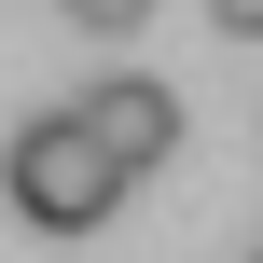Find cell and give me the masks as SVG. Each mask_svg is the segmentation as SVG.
I'll return each instance as SVG.
<instances>
[{
  "label": "cell",
  "instance_id": "1",
  "mask_svg": "<svg viewBox=\"0 0 263 263\" xmlns=\"http://www.w3.org/2000/svg\"><path fill=\"white\" fill-rule=\"evenodd\" d=\"M14 208H28L42 236H97V222L125 208V166L97 153V125H83V111H42V125L14 139Z\"/></svg>",
  "mask_w": 263,
  "mask_h": 263
},
{
  "label": "cell",
  "instance_id": "2",
  "mask_svg": "<svg viewBox=\"0 0 263 263\" xmlns=\"http://www.w3.org/2000/svg\"><path fill=\"white\" fill-rule=\"evenodd\" d=\"M69 111H83V125H97V153H111V166H125V180H139V166H166V153H180V97H166V83H139V69H111V83H83V97H69Z\"/></svg>",
  "mask_w": 263,
  "mask_h": 263
},
{
  "label": "cell",
  "instance_id": "3",
  "mask_svg": "<svg viewBox=\"0 0 263 263\" xmlns=\"http://www.w3.org/2000/svg\"><path fill=\"white\" fill-rule=\"evenodd\" d=\"M69 14H83V28H139L153 0H69Z\"/></svg>",
  "mask_w": 263,
  "mask_h": 263
},
{
  "label": "cell",
  "instance_id": "4",
  "mask_svg": "<svg viewBox=\"0 0 263 263\" xmlns=\"http://www.w3.org/2000/svg\"><path fill=\"white\" fill-rule=\"evenodd\" d=\"M208 14H222V28H236V42H263V0H208Z\"/></svg>",
  "mask_w": 263,
  "mask_h": 263
},
{
  "label": "cell",
  "instance_id": "5",
  "mask_svg": "<svg viewBox=\"0 0 263 263\" xmlns=\"http://www.w3.org/2000/svg\"><path fill=\"white\" fill-rule=\"evenodd\" d=\"M250 263H263V250H250Z\"/></svg>",
  "mask_w": 263,
  "mask_h": 263
}]
</instances>
